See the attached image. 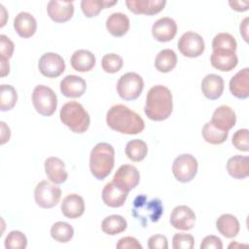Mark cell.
<instances>
[{
	"label": "cell",
	"mask_w": 249,
	"mask_h": 249,
	"mask_svg": "<svg viewBox=\"0 0 249 249\" xmlns=\"http://www.w3.org/2000/svg\"><path fill=\"white\" fill-rule=\"evenodd\" d=\"M106 123L113 130L123 134H138L144 127L143 119L124 104L112 106L106 114Z\"/></svg>",
	"instance_id": "1"
},
{
	"label": "cell",
	"mask_w": 249,
	"mask_h": 249,
	"mask_svg": "<svg viewBox=\"0 0 249 249\" xmlns=\"http://www.w3.org/2000/svg\"><path fill=\"white\" fill-rule=\"evenodd\" d=\"M173 109L172 94L168 88L162 85L152 87L146 95L144 112L146 116L156 122L169 118Z\"/></svg>",
	"instance_id": "2"
},
{
	"label": "cell",
	"mask_w": 249,
	"mask_h": 249,
	"mask_svg": "<svg viewBox=\"0 0 249 249\" xmlns=\"http://www.w3.org/2000/svg\"><path fill=\"white\" fill-rule=\"evenodd\" d=\"M115 164L114 147L105 142L96 144L89 155V168L91 174L98 180L105 179Z\"/></svg>",
	"instance_id": "3"
},
{
	"label": "cell",
	"mask_w": 249,
	"mask_h": 249,
	"mask_svg": "<svg viewBox=\"0 0 249 249\" xmlns=\"http://www.w3.org/2000/svg\"><path fill=\"white\" fill-rule=\"evenodd\" d=\"M60 121L75 133H84L88 130L90 118L83 105L77 101L66 102L59 112Z\"/></svg>",
	"instance_id": "4"
},
{
	"label": "cell",
	"mask_w": 249,
	"mask_h": 249,
	"mask_svg": "<svg viewBox=\"0 0 249 249\" xmlns=\"http://www.w3.org/2000/svg\"><path fill=\"white\" fill-rule=\"evenodd\" d=\"M32 103L35 110L42 116H52L57 106V96L49 87L38 85L32 92Z\"/></svg>",
	"instance_id": "5"
},
{
	"label": "cell",
	"mask_w": 249,
	"mask_h": 249,
	"mask_svg": "<svg viewBox=\"0 0 249 249\" xmlns=\"http://www.w3.org/2000/svg\"><path fill=\"white\" fill-rule=\"evenodd\" d=\"M144 89L142 77L134 72L122 75L117 83V91L121 98L126 101L137 99Z\"/></svg>",
	"instance_id": "6"
},
{
	"label": "cell",
	"mask_w": 249,
	"mask_h": 249,
	"mask_svg": "<svg viewBox=\"0 0 249 249\" xmlns=\"http://www.w3.org/2000/svg\"><path fill=\"white\" fill-rule=\"evenodd\" d=\"M162 211V204L159 198H153L146 201L145 196H139L134 200L132 214L139 220L150 219L152 222H158Z\"/></svg>",
	"instance_id": "7"
},
{
	"label": "cell",
	"mask_w": 249,
	"mask_h": 249,
	"mask_svg": "<svg viewBox=\"0 0 249 249\" xmlns=\"http://www.w3.org/2000/svg\"><path fill=\"white\" fill-rule=\"evenodd\" d=\"M197 167V160L193 155L182 154L174 160L172 164V173L177 181L181 183H188L196 175Z\"/></svg>",
	"instance_id": "8"
},
{
	"label": "cell",
	"mask_w": 249,
	"mask_h": 249,
	"mask_svg": "<svg viewBox=\"0 0 249 249\" xmlns=\"http://www.w3.org/2000/svg\"><path fill=\"white\" fill-rule=\"evenodd\" d=\"M61 196L59 187L48 181H41L34 190V198L38 206L49 209L55 206Z\"/></svg>",
	"instance_id": "9"
},
{
	"label": "cell",
	"mask_w": 249,
	"mask_h": 249,
	"mask_svg": "<svg viewBox=\"0 0 249 249\" xmlns=\"http://www.w3.org/2000/svg\"><path fill=\"white\" fill-rule=\"evenodd\" d=\"M177 48L187 57H197L204 52L205 44L203 38L196 32H185L179 39Z\"/></svg>",
	"instance_id": "10"
},
{
	"label": "cell",
	"mask_w": 249,
	"mask_h": 249,
	"mask_svg": "<svg viewBox=\"0 0 249 249\" xmlns=\"http://www.w3.org/2000/svg\"><path fill=\"white\" fill-rule=\"evenodd\" d=\"M38 68L43 76L56 78L64 72L65 62L58 53H46L39 58Z\"/></svg>",
	"instance_id": "11"
},
{
	"label": "cell",
	"mask_w": 249,
	"mask_h": 249,
	"mask_svg": "<svg viewBox=\"0 0 249 249\" xmlns=\"http://www.w3.org/2000/svg\"><path fill=\"white\" fill-rule=\"evenodd\" d=\"M140 180V174L137 168L131 164H123L116 171L113 182L124 192L129 193L134 189Z\"/></svg>",
	"instance_id": "12"
},
{
	"label": "cell",
	"mask_w": 249,
	"mask_h": 249,
	"mask_svg": "<svg viewBox=\"0 0 249 249\" xmlns=\"http://www.w3.org/2000/svg\"><path fill=\"white\" fill-rule=\"evenodd\" d=\"M169 222L176 230L189 231L195 226L196 214L189 206L178 205L173 208Z\"/></svg>",
	"instance_id": "13"
},
{
	"label": "cell",
	"mask_w": 249,
	"mask_h": 249,
	"mask_svg": "<svg viewBox=\"0 0 249 249\" xmlns=\"http://www.w3.org/2000/svg\"><path fill=\"white\" fill-rule=\"evenodd\" d=\"M210 62L214 68L223 72H229L236 67L238 58L234 51L218 49L213 50L210 56Z\"/></svg>",
	"instance_id": "14"
},
{
	"label": "cell",
	"mask_w": 249,
	"mask_h": 249,
	"mask_svg": "<svg viewBox=\"0 0 249 249\" xmlns=\"http://www.w3.org/2000/svg\"><path fill=\"white\" fill-rule=\"evenodd\" d=\"M177 33L176 21L168 17L156 20L152 26V35L159 42L171 41Z\"/></svg>",
	"instance_id": "15"
},
{
	"label": "cell",
	"mask_w": 249,
	"mask_h": 249,
	"mask_svg": "<svg viewBox=\"0 0 249 249\" xmlns=\"http://www.w3.org/2000/svg\"><path fill=\"white\" fill-rule=\"evenodd\" d=\"M49 17L58 23L69 20L74 14V5L72 1L51 0L47 5Z\"/></svg>",
	"instance_id": "16"
},
{
	"label": "cell",
	"mask_w": 249,
	"mask_h": 249,
	"mask_svg": "<svg viewBox=\"0 0 249 249\" xmlns=\"http://www.w3.org/2000/svg\"><path fill=\"white\" fill-rule=\"evenodd\" d=\"M125 4L128 10L134 14L153 16L164 8L165 0H127Z\"/></svg>",
	"instance_id": "17"
},
{
	"label": "cell",
	"mask_w": 249,
	"mask_h": 249,
	"mask_svg": "<svg viewBox=\"0 0 249 249\" xmlns=\"http://www.w3.org/2000/svg\"><path fill=\"white\" fill-rule=\"evenodd\" d=\"M60 91L66 97L77 98L82 96L86 89V81L77 75H67L60 82Z\"/></svg>",
	"instance_id": "18"
},
{
	"label": "cell",
	"mask_w": 249,
	"mask_h": 249,
	"mask_svg": "<svg viewBox=\"0 0 249 249\" xmlns=\"http://www.w3.org/2000/svg\"><path fill=\"white\" fill-rule=\"evenodd\" d=\"M217 128L229 131L236 123V116L234 111L228 105H221L215 109L210 121Z\"/></svg>",
	"instance_id": "19"
},
{
	"label": "cell",
	"mask_w": 249,
	"mask_h": 249,
	"mask_svg": "<svg viewBox=\"0 0 249 249\" xmlns=\"http://www.w3.org/2000/svg\"><path fill=\"white\" fill-rule=\"evenodd\" d=\"M230 90L233 96L245 99L249 96V68L239 70L230 81Z\"/></svg>",
	"instance_id": "20"
},
{
	"label": "cell",
	"mask_w": 249,
	"mask_h": 249,
	"mask_svg": "<svg viewBox=\"0 0 249 249\" xmlns=\"http://www.w3.org/2000/svg\"><path fill=\"white\" fill-rule=\"evenodd\" d=\"M45 172L51 182L53 184H62L67 180L68 174L65 163L56 157H50L44 163Z\"/></svg>",
	"instance_id": "21"
},
{
	"label": "cell",
	"mask_w": 249,
	"mask_h": 249,
	"mask_svg": "<svg viewBox=\"0 0 249 249\" xmlns=\"http://www.w3.org/2000/svg\"><path fill=\"white\" fill-rule=\"evenodd\" d=\"M224 88V80L217 74H208L202 79L201 91L203 95L210 100L218 99L222 95Z\"/></svg>",
	"instance_id": "22"
},
{
	"label": "cell",
	"mask_w": 249,
	"mask_h": 249,
	"mask_svg": "<svg viewBox=\"0 0 249 249\" xmlns=\"http://www.w3.org/2000/svg\"><path fill=\"white\" fill-rule=\"evenodd\" d=\"M101 195L103 202L107 206L117 208L124 205V201L126 200L128 193L122 190L112 181L104 186Z\"/></svg>",
	"instance_id": "23"
},
{
	"label": "cell",
	"mask_w": 249,
	"mask_h": 249,
	"mask_svg": "<svg viewBox=\"0 0 249 249\" xmlns=\"http://www.w3.org/2000/svg\"><path fill=\"white\" fill-rule=\"evenodd\" d=\"M62 214L68 219H77L84 214L85 202L81 196L70 194L66 196L60 206Z\"/></svg>",
	"instance_id": "24"
},
{
	"label": "cell",
	"mask_w": 249,
	"mask_h": 249,
	"mask_svg": "<svg viewBox=\"0 0 249 249\" xmlns=\"http://www.w3.org/2000/svg\"><path fill=\"white\" fill-rule=\"evenodd\" d=\"M14 28L21 38H30L36 32L37 22L31 14L20 12L14 19Z\"/></svg>",
	"instance_id": "25"
},
{
	"label": "cell",
	"mask_w": 249,
	"mask_h": 249,
	"mask_svg": "<svg viewBox=\"0 0 249 249\" xmlns=\"http://www.w3.org/2000/svg\"><path fill=\"white\" fill-rule=\"evenodd\" d=\"M106 28L111 35L122 37L129 29V18L125 14L113 13L106 19Z\"/></svg>",
	"instance_id": "26"
},
{
	"label": "cell",
	"mask_w": 249,
	"mask_h": 249,
	"mask_svg": "<svg viewBox=\"0 0 249 249\" xmlns=\"http://www.w3.org/2000/svg\"><path fill=\"white\" fill-rule=\"evenodd\" d=\"M71 66L78 72H88L95 65L94 54L88 50L75 51L70 58Z\"/></svg>",
	"instance_id": "27"
},
{
	"label": "cell",
	"mask_w": 249,
	"mask_h": 249,
	"mask_svg": "<svg viewBox=\"0 0 249 249\" xmlns=\"http://www.w3.org/2000/svg\"><path fill=\"white\" fill-rule=\"evenodd\" d=\"M249 158L247 156L235 155L228 160L227 170L234 179H244L248 177Z\"/></svg>",
	"instance_id": "28"
},
{
	"label": "cell",
	"mask_w": 249,
	"mask_h": 249,
	"mask_svg": "<svg viewBox=\"0 0 249 249\" xmlns=\"http://www.w3.org/2000/svg\"><path fill=\"white\" fill-rule=\"evenodd\" d=\"M218 231L227 238H233L237 235L240 230L237 218L231 214H223L216 221Z\"/></svg>",
	"instance_id": "29"
},
{
	"label": "cell",
	"mask_w": 249,
	"mask_h": 249,
	"mask_svg": "<svg viewBox=\"0 0 249 249\" xmlns=\"http://www.w3.org/2000/svg\"><path fill=\"white\" fill-rule=\"evenodd\" d=\"M177 64V55L171 49L160 51L155 58V67L159 72H170Z\"/></svg>",
	"instance_id": "30"
},
{
	"label": "cell",
	"mask_w": 249,
	"mask_h": 249,
	"mask_svg": "<svg viewBox=\"0 0 249 249\" xmlns=\"http://www.w3.org/2000/svg\"><path fill=\"white\" fill-rule=\"evenodd\" d=\"M127 228L126 220L121 215H110L101 223V229L104 233L108 235H116L124 231Z\"/></svg>",
	"instance_id": "31"
},
{
	"label": "cell",
	"mask_w": 249,
	"mask_h": 249,
	"mask_svg": "<svg viewBox=\"0 0 249 249\" xmlns=\"http://www.w3.org/2000/svg\"><path fill=\"white\" fill-rule=\"evenodd\" d=\"M118 1H108V0H82L81 1V9L83 14L87 18H93L96 17L102 9L109 8L115 4H117Z\"/></svg>",
	"instance_id": "32"
},
{
	"label": "cell",
	"mask_w": 249,
	"mask_h": 249,
	"mask_svg": "<svg viewBox=\"0 0 249 249\" xmlns=\"http://www.w3.org/2000/svg\"><path fill=\"white\" fill-rule=\"evenodd\" d=\"M203 139L210 144L218 145L224 143L229 135V131H224L217 128L211 122L206 123L201 130Z\"/></svg>",
	"instance_id": "33"
},
{
	"label": "cell",
	"mask_w": 249,
	"mask_h": 249,
	"mask_svg": "<svg viewBox=\"0 0 249 249\" xmlns=\"http://www.w3.org/2000/svg\"><path fill=\"white\" fill-rule=\"evenodd\" d=\"M148 153L147 144L141 139H133L127 142L125 146V155L132 161L143 160Z\"/></svg>",
	"instance_id": "34"
},
{
	"label": "cell",
	"mask_w": 249,
	"mask_h": 249,
	"mask_svg": "<svg viewBox=\"0 0 249 249\" xmlns=\"http://www.w3.org/2000/svg\"><path fill=\"white\" fill-rule=\"evenodd\" d=\"M73 235L74 229L66 222H56L51 228V236L57 242L66 243L72 239Z\"/></svg>",
	"instance_id": "35"
},
{
	"label": "cell",
	"mask_w": 249,
	"mask_h": 249,
	"mask_svg": "<svg viewBox=\"0 0 249 249\" xmlns=\"http://www.w3.org/2000/svg\"><path fill=\"white\" fill-rule=\"evenodd\" d=\"M18 100V93L11 85H1L0 88V110L5 112L13 109Z\"/></svg>",
	"instance_id": "36"
},
{
	"label": "cell",
	"mask_w": 249,
	"mask_h": 249,
	"mask_svg": "<svg viewBox=\"0 0 249 249\" xmlns=\"http://www.w3.org/2000/svg\"><path fill=\"white\" fill-rule=\"evenodd\" d=\"M236 41L235 38L226 32H220L213 38L212 41V49L218 50V49H225V50H231V51H236Z\"/></svg>",
	"instance_id": "37"
},
{
	"label": "cell",
	"mask_w": 249,
	"mask_h": 249,
	"mask_svg": "<svg viewBox=\"0 0 249 249\" xmlns=\"http://www.w3.org/2000/svg\"><path fill=\"white\" fill-rule=\"evenodd\" d=\"M123 58L117 53H107L101 59L102 69L106 73H117L123 67Z\"/></svg>",
	"instance_id": "38"
},
{
	"label": "cell",
	"mask_w": 249,
	"mask_h": 249,
	"mask_svg": "<svg viewBox=\"0 0 249 249\" xmlns=\"http://www.w3.org/2000/svg\"><path fill=\"white\" fill-rule=\"evenodd\" d=\"M7 249H23L27 246V238L19 231H12L8 233L4 242Z\"/></svg>",
	"instance_id": "39"
},
{
	"label": "cell",
	"mask_w": 249,
	"mask_h": 249,
	"mask_svg": "<svg viewBox=\"0 0 249 249\" xmlns=\"http://www.w3.org/2000/svg\"><path fill=\"white\" fill-rule=\"evenodd\" d=\"M195 245V238L192 234L178 232L173 235L172 247L174 249H193Z\"/></svg>",
	"instance_id": "40"
},
{
	"label": "cell",
	"mask_w": 249,
	"mask_h": 249,
	"mask_svg": "<svg viewBox=\"0 0 249 249\" xmlns=\"http://www.w3.org/2000/svg\"><path fill=\"white\" fill-rule=\"evenodd\" d=\"M248 134H249V131L247 128H241L236 130L231 138L232 145L241 152H248L249 151Z\"/></svg>",
	"instance_id": "41"
},
{
	"label": "cell",
	"mask_w": 249,
	"mask_h": 249,
	"mask_svg": "<svg viewBox=\"0 0 249 249\" xmlns=\"http://www.w3.org/2000/svg\"><path fill=\"white\" fill-rule=\"evenodd\" d=\"M15 45L9 37L6 35L0 36V61L9 62V59L13 56Z\"/></svg>",
	"instance_id": "42"
},
{
	"label": "cell",
	"mask_w": 249,
	"mask_h": 249,
	"mask_svg": "<svg viewBox=\"0 0 249 249\" xmlns=\"http://www.w3.org/2000/svg\"><path fill=\"white\" fill-rule=\"evenodd\" d=\"M147 245L150 249H167L168 248L167 238L162 234L152 235L148 239Z\"/></svg>",
	"instance_id": "43"
},
{
	"label": "cell",
	"mask_w": 249,
	"mask_h": 249,
	"mask_svg": "<svg viewBox=\"0 0 249 249\" xmlns=\"http://www.w3.org/2000/svg\"><path fill=\"white\" fill-rule=\"evenodd\" d=\"M116 247L118 249H142L139 241L132 236H124L119 239Z\"/></svg>",
	"instance_id": "44"
},
{
	"label": "cell",
	"mask_w": 249,
	"mask_h": 249,
	"mask_svg": "<svg viewBox=\"0 0 249 249\" xmlns=\"http://www.w3.org/2000/svg\"><path fill=\"white\" fill-rule=\"evenodd\" d=\"M222 249L223 243L222 240L216 235H207L205 236L201 243L200 249Z\"/></svg>",
	"instance_id": "45"
},
{
	"label": "cell",
	"mask_w": 249,
	"mask_h": 249,
	"mask_svg": "<svg viewBox=\"0 0 249 249\" xmlns=\"http://www.w3.org/2000/svg\"><path fill=\"white\" fill-rule=\"evenodd\" d=\"M229 5L231 7L232 10L237 12H245L248 10L249 1H229Z\"/></svg>",
	"instance_id": "46"
},
{
	"label": "cell",
	"mask_w": 249,
	"mask_h": 249,
	"mask_svg": "<svg viewBox=\"0 0 249 249\" xmlns=\"http://www.w3.org/2000/svg\"><path fill=\"white\" fill-rule=\"evenodd\" d=\"M0 124H1V145H3L7 141H9L11 136V131L4 122H0Z\"/></svg>",
	"instance_id": "47"
},
{
	"label": "cell",
	"mask_w": 249,
	"mask_h": 249,
	"mask_svg": "<svg viewBox=\"0 0 249 249\" xmlns=\"http://www.w3.org/2000/svg\"><path fill=\"white\" fill-rule=\"evenodd\" d=\"M247 21H248V18H245L242 20L241 24H240V34L243 36V38H244V40H245L246 42H248V36H247V27H248V23H247Z\"/></svg>",
	"instance_id": "48"
},
{
	"label": "cell",
	"mask_w": 249,
	"mask_h": 249,
	"mask_svg": "<svg viewBox=\"0 0 249 249\" xmlns=\"http://www.w3.org/2000/svg\"><path fill=\"white\" fill-rule=\"evenodd\" d=\"M0 67H1V76L5 77L10 73V65L9 62L6 61H0Z\"/></svg>",
	"instance_id": "49"
}]
</instances>
